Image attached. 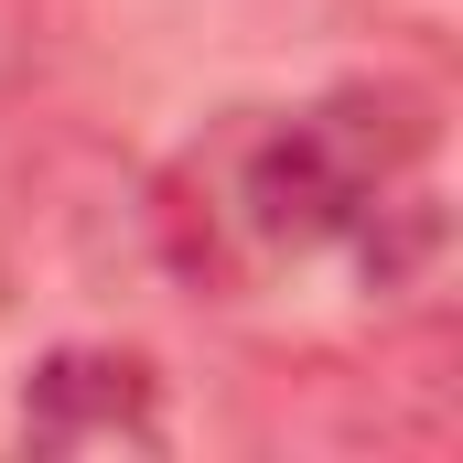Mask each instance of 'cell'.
Listing matches in <instances>:
<instances>
[{
  "label": "cell",
  "instance_id": "obj_1",
  "mask_svg": "<svg viewBox=\"0 0 463 463\" xmlns=\"http://www.w3.org/2000/svg\"><path fill=\"white\" fill-rule=\"evenodd\" d=\"M205 269L345 259L366 291H410L442 259V129L399 87H345L313 109L237 118L194 151L184 205Z\"/></svg>",
  "mask_w": 463,
  "mask_h": 463
},
{
  "label": "cell",
  "instance_id": "obj_2",
  "mask_svg": "<svg viewBox=\"0 0 463 463\" xmlns=\"http://www.w3.org/2000/svg\"><path fill=\"white\" fill-rule=\"evenodd\" d=\"M22 431L54 442V453H109V442H162V388L140 355L109 345H76V355H43L33 399H22Z\"/></svg>",
  "mask_w": 463,
  "mask_h": 463
}]
</instances>
